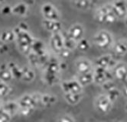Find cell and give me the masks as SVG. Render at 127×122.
Returning a JSON list of instances; mask_svg holds the SVG:
<instances>
[{"instance_id":"34","label":"cell","mask_w":127,"mask_h":122,"mask_svg":"<svg viewBox=\"0 0 127 122\" xmlns=\"http://www.w3.org/2000/svg\"><path fill=\"white\" fill-rule=\"evenodd\" d=\"M10 87L8 85L6 82H0V98L5 97L7 95H8V93L10 92Z\"/></svg>"},{"instance_id":"45","label":"cell","mask_w":127,"mask_h":122,"mask_svg":"<svg viewBox=\"0 0 127 122\" xmlns=\"http://www.w3.org/2000/svg\"><path fill=\"white\" fill-rule=\"evenodd\" d=\"M123 93H124V95L127 97V82L125 83V85L123 86Z\"/></svg>"},{"instance_id":"4","label":"cell","mask_w":127,"mask_h":122,"mask_svg":"<svg viewBox=\"0 0 127 122\" xmlns=\"http://www.w3.org/2000/svg\"><path fill=\"white\" fill-rule=\"evenodd\" d=\"M41 13L44 19L60 21L61 15L57 8L51 3L44 4L41 6Z\"/></svg>"},{"instance_id":"48","label":"cell","mask_w":127,"mask_h":122,"mask_svg":"<svg viewBox=\"0 0 127 122\" xmlns=\"http://www.w3.org/2000/svg\"><path fill=\"white\" fill-rule=\"evenodd\" d=\"M4 1H5V0H0V3H2V2H4Z\"/></svg>"},{"instance_id":"11","label":"cell","mask_w":127,"mask_h":122,"mask_svg":"<svg viewBox=\"0 0 127 122\" xmlns=\"http://www.w3.org/2000/svg\"><path fill=\"white\" fill-rule=\"evenodd\" d=\"M19 107L22 108H29L31 109L34 110L37 106L38 105L37 101H35L32 95H25L20 98V99L18 101Z\"/></svg>"},{"instance_id":"42","label":"cell","mask_w":127,"mask_h":122,"mask_svg":"<svg viewBox=\"0 0 127 122\" xmlns=\"http://www.w3.org/2000/svg\"><path fill=\"white\" fill-rule=\"evenodd\" d=\"M8 50V48L7 44H0V53H1L7 52Z\"/></svg>"},{"instance_id":"13","label":"cell","mask_w":127,"mask_h":122,"mask_svg":"<svg viewBox=\"0 0 127 122\" xmlns=\"http://www.w3.org/2000/svg\"><path fill=\"white\" fill-rule=\"evenodd\" d=\"M44 72L53 74H58L61 71L59 67V62L54 57H50L48 62L44 66Z\"/></svg>"},{"instance_id":"2","label":"cell","mask_w":127,"mask_h":122,"mask_svg":"<svg viewBox=\"0 0 127 122\" xmlns=\"http://www.w3.org/2000/svg\"><path fill=\"white\" fill-rule=\"evenodd\" d=\"M96 18L98 22L106 24L113 23L117 19L111 9V5H106L99 8L96 12Z\"/></svg>"},{"instance_id":"32","label":"cell","mask_w":127,"mask_h":122,"mask_svg":"<svg viewBox=\"0 0 127 122\" xmlns=\"http://www.w3.org/2000/svg\"><path fill=\"white\" fill-rule=\"evenodd\" d=\"M28 58H29V61L32 66H33V67H40L39 56H38L37 54H35L33 52H31L28 55Z\"/></svg>"},{"instance_id":"40","label":"cell","mask_w":127,"mask_h":122,"mask_svg":"<svg viewBox=\"0 0 127 122\" xmlns=\"http://www.w3.org/2000/svg\"><path fill=\"white\" fill-rule=\"evenodd\" d=\"M21 30V31H29V25L27 23L24 22H22L19 24V25L17 26Z\"/></svg>"},{"instance_id":"14","label":"cell","mask_w":127,"mask_h":122,"mask_svg":"<svg viewBox=\"0 0 127 122\" xmlns=\"http://www.w3.org/2000/svg\"><path fill=\"white\" fill-rule=\"evenodd\" d=\"M113 75L120 80H126L127 79V65L117 64L114 67Z\"/></svg>"},{"instance_id":"12","label":"cell","mask_w":127,"mask_h":122,"mask_svg":"<svg viewBox=\"0 0 127 122\" xmlns=\"http://www.w3.org/2000/svg\"><path fill=\"white\" fill-rule=\"evenodd\" d=\"M75 67L79 74H84L92 72V64L86 59L78 60L75 63Z\"/></svg>"},{"instance_id":"8","label":"cell","mask_w":127,"mask_h":122,"mask_svg":"<svg viewBox=\"0 0 127 122\" xmlns=\"http://www.w3.org/2000/svg\"><path fill=\"white\" fill-rule=\"evenodd\" d=\"M50 44L51 49L54 53H58L64 47V40L61 32L53 33L50 40Z\"/></svg>"},{"instance_id":"1","label":"cell","mask_w":127,"mask_h":122,"mask_svg":"<svg viewBox=\"0 0 127 122\" xmlns=\"http://www.w3.org/2000/svg\"><path fill=\"white\" fill-rule=\"evenodd\" d=\"M15 34V40L18 44L19 50L25 55L28 56L32 52V44L33 42V37L28 32L21 31L16 27L13 29Z\"/></svg>"},{"instance_id":"22","label":"cell","mask_w":127,"mask_h":122,"mask_svg":"<svg viewBox=\"0 0 127 122\" xmlns=\"http://www.w3.org/2000/svg\"><path fill=\"white\" fill-rule=\"evenodd\" d=\"M78 82L81 85V86H87L90 84L94 82V74L92 72L84 73V74H79L77 78Z\"/></svg>"},{"instance_id":"23","label":"cell","mask_w":127,"mask_h":122,"mask_svg":"<svg viewBox=\"0 0 127 122\" xmlns=\"http://www.w3.org/2000/svg\"><path fill=\"white\" fill-rule=\"evenodd\" d=\"M43 80L45 83H47L49 86H53L55 84L58 83L60 81V77L58 74H53L49 73H45L44 72L43 74Z\"/></svg>"},{"instance_id":"49","label":"cell","mask_w":127,"mask_h":122,"mask_svg":"<svg viewBox=\"0 0 127 122\" xmlns=\"http://www.w3.org/2000/svg\"><path fill=\"white\" fill-rule=\"evenodd\" d=\"M2 107H1V104H0V108H1Z\"/></svg>"},{"instance_id":"26","label":"cell","mask_w":127,"mask_h":122,"mask_svg":"<svg viewBox=\"0 0 127 122\" xmlns=\"http://www.w3.org/2000/svg\"><path fill=\"white\" fill-rule=\"evenodd\" d=\"M22 79L26 82H32L35 78V73L29 67H25L22 69Z\"/></svg>"},{"instance_id":"6","label":"cell","mask_w":127,"mask_h":122,"mask_svg":"<svg viewBox=\"0 0 127 122\" xmlns=\"http://www.w3.org/2000/svg\"><path fill=\"white\" fill-rule=\"evenodd\" d=\"M95 106L100 113L106 114L111 110L112 102L108 98L106 95H100L95 101Z\"/></svg>"},{"instance_id":"17","label":"cell","mask_w":127,"mask_h":122,"mask_svg":"<svg viewBox=\"0 0 127 122\" xmlns=\"http://www.w3.org/2000/svg\"><path fill=\"white\" fill-rule=\"evenodd\" d=\"M61 35L63 37V40H64V47L65 48L68 49L69 50L72 51L77 48V42L71 38V37L68 35L67 31H61Z\"/></svg>"},{"instance_id":"18","label":"cell","mask_w":127,"mask_h":122,"mask_svg":"<svg viewBox=\"0 0 127 122\" xmlns=\"http://www.w3.org/2000/svg\"><path fill=\"white\" fill-rule=\"evenodd\" d=\"M29 12V6L24 2H21L12 7V14L18 16L24 17Z\"/></svg>"},{"instance_id":"9","label":"cell","mask_w":127,"mask_h":122,"mask_svg":"<svg viewBox=\"0 0 127 122\" xmlns=\"http://www.w3.org/2000/svg\"><path fill=\"white\" fill-rule=\"evenodd\" d=\"M68 35L76 42L82 39L84 34V27L80 24H75L72 25L67 31Z\"/></svg>"},{"instance_id":"5","label":"cell","mask_w":127,"mask_h":122,"mask_svg":"<svg viewBox=\"0 0 127 122\" xmlns=\"http://www.w3.org/2000/svg\"><path fill=\"white\" fill-rule=\"evenodd\" d=\"M111 9L116 18H124L127 15V2L126 0H115Z\"/></svg>"},{"instance_id":"41","label":"cell","mask_w":127,"mask_h":122,"mask_svg":"<svg viewBox=\"0 0 127 122\" xmlns=\"http://www.w3.org/2000/svg\"><path fill=\"white\" fill-rule=\"evenodd\" d=\"M58 122H74V121L70 116L64 115V116L60 118Z\"/></svg>"},{"instance_id":"20","label":"cell","mask_w":127,"mask_h":122,"mask_svg":"<svg viewBox=\"0 0 127 122\" xmlns=\"http://www.w3.org/2000/svg\"><path fill=\"white\" fill-rule=\"evenodd\" d=\"M12 75L8 68L6 63H2L0 66V80L4 82H8L12 79Z\"/></svg>"},{"instance_id":"15","label":"cell","mask_w":127,"mask_h":122,"mask_svg":"<svg viewBox=\"0 0 127 122\" xmlns=\"http://www.w3.org/2000/svg\"><path fill=\"white\" fill-rule=\"evenodd\" d=\"M107 69L102 68V67H96L94 72L93 73L94 74V82L96 84H102L105 82L106 80V76H105V72Z\"/></svg>"},{"instance_id":"31","label":"cell","mask_w":127,"mask_h":122,"mask_svg":"<svg viewBox=\"0 0 127 122\" xmlns=\"http://www.w3.org/2000/svg\"><path fill=\"white\" fill-rule=\"evenodd\" d=\"M77 48L80 51L86 52L90 48V43L87 39L83 37L82 39H80L77 42Z\"/></svg>"},{"instance_id":"25","label":"cell","mask_w":127,"mask_h":122,"mask_svg":"<svg viewBox=\"0 0 127 122\" xmlns=\"http://www.w3.org/2000/svg\"><path fill=\"white\" fill-rule=\"evenodd\" d=\"M58 98L54 95H50V94H43L41 96V101L40 104L43 106H51L56 103Z\"/></svg>"},{"instance_id":"16","label":"cell","mask_w":127,"mask_h":122,"mask_svg":"<svg viewBox=\"0 0 127 122\" xmlns=\"http://www.w3.org/2000/svg\"><path fill=\"white\" fill-rule=\"evenodd\" d=\"M32 52L37 54L38 56L43 55L46 53L45 50V45L44 42H42L41 40L34 39L33 40V42L32 44Z\"/></svg>"},{"instance_id":"30","label":"cell","mask_w":127,"mask_h":122,"mask_svg":"<svg viewBox=\"0 0 127 122\" xmlns=\"http://www.w3.org/2000/svg\"><path fill=\"white\" fill-rule=\"evenodd\" d=\"M73 4L77 8L81 10H86L94 5V4L89 0H73Z\"/></svg>"},{"instance_id":"3","label":"cell","mask_w":127,"mask_h":122,"mask_svg":"<svg viewBox=\"0 0 127 122\" xmlns=\"http://www.w3.org/2000/svg\"><path fill=\"white\" fill-rule=\"evenodd\" d=\"M94 44L99 48L106 49L110 48L113 43V37L107 31H98L94 37Z\"/></svg>"},{"instance_id":"21","label":"cell","mask_w":127,"mask_h":122,"mask_svg":"<svg viewBox=\"0 0 127 122\" xmlns=\"http://www.w3.org/2000/svg\"><path fill=\"white\" fill-rule=\"evenodd\" d=\"M113 51L117 56H123L127 53V41L120 40L116 43L113 47Z\"/></svg>"},{"instance_id":"29","label":"cell","mask_w":127,"mask_h":122,"mask_svg":"<svg viewBox=\"0 0 127 122\" xmlns=\"http://www.w3.org/2000/svg\"><path fill=\"white\" fill-rule=\"evenodd\" d=\"M14 40H15V34L13 30L5 31L2 33L1 36H0V41L3 43L12 42Z\"/></svg>"},{"instance_id":"10","label":"cell","mask_w":127,"mask_h":122,"mask_svg":"<svg viewBox=\"0 0 127 122\" xmlns=\"http://www.w3.org/2000/svg\"><path fill=\"white\" fill-rule=\"evenodd\" d=\"M41 24L45 30L51 32L52 34L61 32L62 31V24L60 21L44 19L41 22Z\"/></svg>"},{"instance_id":"33","label":"cell","mask_w":127,"mask_h":122,"mask_svg":"<svg viewBox=\"0 0 127 122\" xmlns=\"http://www.w3.org/2000/svg\"><path fill=\"white\" fill-rule=\"evenodd\" d=\"M120 90L118 89L117 88H115V89H112L110 91L107 92L106 96L108 97V98L110 99V101L111 102H113L120 97Z\"/></svg>"},{"instance_id":"43","label":"cell","mask_w":127,"mask_h":122,"mask_svg":"<svg viewBox=\"0 0 127 122\" xmlns=\"http://www.w3.org/2000/svg\"><path fill=\"white\" fill-rule=\"evenodd\" d=\"M59 67H60L61 70H65L67 69V64L64 62H61L59 63Z\"/></svg>"},{"instance_id":"19","label":"cell","mask_w":127,"mask_h":122,"mask_svg":"<svg viewBox=\"0 0 127 122\" xmlns=\"http://www.w3.org/2000/svg\"><path fill=\"white\" fill-rule=\"evenodd\" d=\"M2 108L12 117V116H14L16 114L19 113V105L18 104V102L8 101V102L5 103V104L2 107Z\"/></svg>"},{"instance_id":"24","label":"cell","mask_w":127,"mask_h":122,"mask_svg":"<svg viewBox=\"0 0 127 122\" xmlns=\"http://www.w3.org/2000/svg\"><path fill=\"white\" fill-rule=\"evenodd\" d=\"M8 68L10 70L12 77L17 79H22V70L18 67V65L15 63L10 62L8 64Z\"/></svg>"},{"instance_id":"50","label":"cell","mask_w":127,"mask_h":122,"mask_svg":"<svg viewBox=\"0 0 127 122\" xmlns=\"http://www.w3.org/2000/svg\"><path fill=\"white\" fill-rule=\"evenodd\" d=\"M126 82H127V79H126Z\"/></svg>"},{"instance_id":"47","label":"cell","mask_w":127,"mask_h":122,"mask_svg":"<svg viewBox=\"0 0 127 122\" xmlns=\"http://www.w3.org/2000/svg\"><path fill=\"white\" fill-rule=\"evenodd\" d=\"M125 109H126V111L127 112V104L126 105V107H125Z\"/></svg>"},{"instance_id":"27","label":"cell","mask_w":127,"mask_h":122,"mask_svg":"<svg viewBox=\"0 0 127 122\" xmlns=\"http://www.w3.org/2000/svg\"><path fill=\"white\" fill-rule=\"evenodd\" d=\"M65 100L70 105H76L79 103L82 98L81 93H65Z\"/></svg>"},{"instance_id":"35","label":"cell","mask_w":127,"mask_h":122,"mask_svg":"<svg viewBox=\"0 0 127 122\" xmlns=\"http://www.w3.org/2000/svg\"><path fill=\"white\" fill-rule=\"evenodd\" d=\"M102 88L107 92L109 91L116 88V86L115 85V83L112 80H110V81H106L105 82H103L102 84Z\"/></svg>"},{"instance_id":"44","label":"cell","mask_w":127,"mask_h":122,"mask_svg":"<svg viewBox=\"0 0 127 122\" xmlns=\"http://www.w3.org/2000/svg\"><path fill=\"white\" fill-rule=\"evenodd\" d=\"M24 3L26 4L28 6L33 5L34 4V0H24Z\"/></svg>"},{"instance_id":"28","label":"cell","mask_w":127,"mask_h":122,"mask_svg":"<svg viewBox=\"0 0 127 122\" xmlns=\"http://www.w3.org/2000/svg\"><path fill=\"white\" fill-rule=\"evenodd\" d=\"M111 59H112V56H110V55H103V56H102V57H99L96 60L95 64H96V67L107 69Z\"/></svg>"},{"instance_id":"36","label":"cell","mask_w":127,"mask_h":122,"mask_svg":"<svg viewBox=\"0 0 127 122\" xmlns=\"http://www.w3.org/2000/svg\"><path fill=\"white\" fill-rule=\"evenodd\" d=\"M11 116L5 112L2 108H0V122H9L11 120Z\"/></svg>"},{"instance_id":"7","label":"cell","mask_w":127,"mask_h":122,"mask_svg":"<svg viewBox=\"0 0 127 122\" xmlns=\"http://www.w3.org/2000/svg\"><path fill=\"white\" fill-rule=\"evenodd\" d=\"M61 88L65 93H81L82 86L77 80L71 79L61 82Z\"/></svg>"},{"instance_id":"39","label":"cell","mask_w":127,"mask_h":122,"mask_svg":"<svg viewBox=\"0 0 127 122\" xmlns=\"http://www.w3.org/2000/svg\"><path fill=\"white\" fill-rule=\"evenodd\" d=\"M1 13L3 15H9L12 14V6L9 5H5L1 8Z\"/></svg>"},{"instance_id":"38","label":"cell","mask_w":127,"mask_h":122,"mask_svg":"<svg viewBox=\"0 0 127 122\" xmlns=\"http://www.w3.org/2000/svg\"><path fill=\"white\" fill-rule=\"evenodd\" d=\"M33 109L29 108H22L19 107V113L22 115V116H28L30 114H32L33 112Z\"/></svg>"},{"instance_id":"37","label":"cell","mask_w":127,"mask_h":122,"mask_svg":"<svg viewBox=\"0 0 127 122\" xmlns=\"http://www.w3.org/2000/svg\"><path fill=\"white\" fill-rule=\"evenodd\" d=\"M70 53H71V51L69 50L68 49L65 48H64L58 54L60 56V57L63 59H67L70 56Z\"/></svg>"},{"instance_id":"46","label":"cell","mask_w":127,"mask_h":122,"mask_svg":"<svg viewBox=\"0 0 127 122\" xmlns=\"http://www.w3.org/2000/svg\"><path fill=\"white\" fill-rule=\"evenodd\" d=\"M125 24H126V25L127 26V18H126V21H125Z\"/></svg>"}]
</instances>
